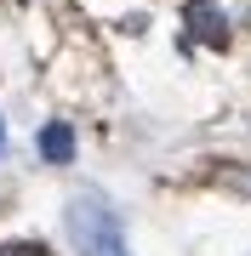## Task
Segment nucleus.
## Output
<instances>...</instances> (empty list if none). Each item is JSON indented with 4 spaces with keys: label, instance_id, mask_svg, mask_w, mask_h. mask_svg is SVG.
Wrapping results in <instances>:
<instances>
[{
    "label": "nucleus",
    "instance_id": "f257e3e1",
    "mask_svg": "<svg viewBox=\"0 0 251 256\" xmlns=\"http://www.w3.org/2000/svg\"><path fill=\"white\" fill-rule=\"evenodd\" d=\"M63 222H69V239H75V250H80V256H131V250H126L120 222H114V210L103 205V200H92V194L69 200Z\"/></svg>",
    "mask_w": 251,
    "mask_h": 256
},
{
    "label": "nucleus",
    "instance_id": "f03ea898",
    "mask_svg": "<svg viewBox=\"0 0 251 256\" xmlns=\"http://www.w3.org/2000/svg\"><path fill=\"white\" fill-rule=\"evenodd\" d=\"M183 23H188V34H194V40H205V46H228V23H223V12H217L211 0H194Z\"/></svg>",
    "mask_w": 251,
    "mask_h": 256
},
{
    "label": "nucleus",
    "instance_id": "7ed1b4c3",
    "mask_svg": "<svg viewBox=\"0 0 251 256\" xmlns=\"http://www.w3.org/2000/svg\"><path fill=\"white\" fill-rule=\"evenodd\" d=\"M40 160H52V165H69V160H75V131H69L63 120L40 126Z\"/></svg>",
    "mask_w": 251,
    "mask_h": 256
},
{
    "label": "nucleus",
    "instance_id": "20e7f679",
    "mask_svg": "<svg viewBox=\"0 0 251 256\" xmlns=\"http://www.w3.org/2000/svg\"><path fill=\"white\" fill-rule=\"evenodd\" d=\"M0 256H52L46 245H0Z\"/></svg>",
    "mask_w": 251,
    "mask_h": 256
}]
</instances>
